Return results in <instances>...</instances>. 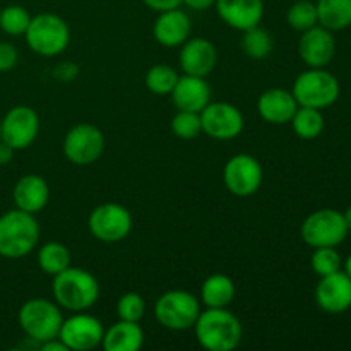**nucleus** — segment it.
Listing matches in <instances>:
<instances>
[{"label":"nucleus","mask_w":351,"mask_h":351,"mask_svg":"<svg viewBox=\"0 0 351 351\" xmlns=\"http://www.w3.org/2000/svg\"><path fill=\"white\" fill-rule=\"evenodd\" d=\"M88 228L96 240L105 243L122 242L132 232V215L117 202L96 206L88 218Z\"/></svg>","instance_id":"1a4fd4ad"},{"label":"nucleus","mask_w":351,"mask_h":351,"mask_svg":"<svg viewBox=\"0 0 351 351\" xmlns=\"http://www.w3.org/2000/svg\"><path fill=\"white\" fill-rule=\"evenodd\" d=\"M291 129L295 136L304 141H314L324 132L326 120L322 117V110L308 108V106H298L291 119Z\"/></svg>","instance_id":"a878e982"},{"label":"nucleus","mask_w":351,"mask_h":351,"mask_svg":"<svg viewBox=\"0 0 351 351\" xmlns=\"http://www.w3.org/2000/svg\"><path fill=\"white\" fill-rule=\"evenodd\" d=\"M170 129L173 132V136H177L178 139H195V137H199L202 134L201 113L178 110L177 115H173V119H171Z\"/></svg>","instance_id":"2f4dec72"},{"label":"nucleus","mask_w":351,"mask_h":351,"mask_svg":"<svg viewBox=\"0 0 351 351\" xmlns=\"http://www.w3.org/2000/svg\"><path fill=\"white\" fill-rule=\"evenodd\" d=\"M243 36L240 41L243 53L254 60H263L273 51V38L264 27L254 26L250 29L242 31Z\"/></svg>","instance_id":"cd10ccee"},{"label":"nucleus","mask_w":351,"mask_h":351,"mask_svg":"<svg viewBox=\"0 0 351 351\" xmlns=\"http://www.w3.org/2000/svg\"><path fill=\"white\" fill-rule=\"evenodd\" d=\"M17 322L29 339L38 345L58 338L64 315L57 304L47 298H31L24 302L17 314Z\"/></svg>","instance_id":"39448f33"},{"label":"nucleus","mask_w":351,"mask_h":351,"mask_svg":"<svg viewBox=\"0 0 351 351\" xmlns=\"http://www.w3.org/2000/svg\"><path fill=\"white\" fill-rule=\"evenodd\" d=\"M192 329L199 345L208 351H232L243 338L242 322L226 307H206Z\"/></svg>","instance_id":"f257e3e1"},{"label":"nucleus","mask_w":351,"mask_h":351,"mask_svg":"<svg viewBox=\"0 0 351 351\" xmlns=\"http://www.w3.org/2000/svg\"><path fill=\"white\" fill-rule=\"evenodd\" d=\"M336 53V40L332 31L324 26L304 31L298 40V55L307 67H328Z\"/></svg>","instance_id":"dca6fc26"},{"label":"nucleus","mask_w":351,"mask_h":351,"mask_svg":"<svg viewBox=\"0 0 351 351\" xmlns=\"http://www.w3.org/2000/svg\"><path fill=\"white\" fill-rule=\"evenodd\" d=\"M144 345V331L139 322L119 321L103 335L101 346L106 351H139Z\"/></svg>","instance_id":"5701e85b"},{"label":"nucleus","mask_w":351,"mask_h":351,"mask_svg":"<svg viewBox=\"0 0 351 351\" xmlns=\"http://www.w3.org/2000/svg\"><path fill=\"white\" fill-rule=\"evenodd\" d=\"M38 266L48 276H57L71 266V250L60 242H47L38 250Z\"/></svg>","instance_id":"bb28decb"},{"label":"nucleus","mask_w":351,"mask_h":351,"mask_svg":"<svg viewBox=\"0 0 351 351\" xmlns=\"http://www.w3.org/2000/svg\"><path fill=\"white\" fill-rule=\"evenodd\" d=\"M215 5L223 23L237 31L259 26L264 17L263 0H216Z\"/></svg>","instance_id":"a211bd4d"},{"label":"nucleus","mask_w":351,"mask_h":351,"mask_svg":"<svg viewBox=\"0 0 351 351\" xmlns=\"http://www.w3.org/2000/svg\"><path fill=\"white\" fill-rule=\"evenodd\" d=\"M0 141H2V119H0Z\"/></svg>","instance_id":"79ce46f5"},{"label":"nucleus","mask_w":351,"mask_h":351,"mask_svg":"<svg viewBox=\"0 0 351 351\" xmlns=\"http://www.w3.org/2000/svg\"><path fill=\"white\" fill-rule=\"evenodd\" d=\"M263 165L252 154H235L223 168V184L226 191L237 197H249L256 194L263 185Z\"/></svg>","instance_id":"9b49d317"},{"label":"nucleus","mask_w":351,"mask_h":351,"mask_svg":"<svg viewBox=\"0 0 351 351\" xmlns=\"http://www.w3.org/2000/svg\"><path fill=\"white\" fill-rule=\"evenodd\" d=\"M105 146V134L98 127L93 123H79L65 134L62 149L72 165L88 167L101 158Z\"/></svg>","instance_id":"9d476101"},{"label":"nucleus","mask_w":351,"mask_h":351,"mask_svg":"<svg viewBox=\"0 0 351 351\" xmlns=\"http://www.w3.org/2000/svg\"><path fill=\"white\" fill-rule=\"evenodd\" d=\"M160 16L156 17L153 26V36L161 47L175 48L182 47L189 40L192 31L191 19L184 10L170 9L158 12Z\"/></svg>","instance_id":"aec40b11"},{"label":"nucleus","mask_w":351,"mask_h":351,"mask_svg":"<svg viewBox=\"0 0 351 351\" xmlns=\"http://www.w3.org/2000/svg\"><path fill=\"white\" fill-rule=\"evenodd\" d=\"M315 302L328 314H345L351 308V278L343 269L322 276L315 287Z\"/></svg>","instance_id":"2eb2a0df"},{"label":"nucleus","mask_w":351,"mask_h":351,"mask_svg":"<svg viewBox=\"0 0 351 351\" xmlns=\"http://www.w3.org/2000/svg\"><path fill=\"white\" fill-rule=\"evenodd\" d=\"M14 204L21 211L31 213L36 215L40 213L45 206L48 204L50 199V187H48L47 180L40 175L27 173L23 175L19 180L16 182L12 191Z\"/></svg>","instance_id":"4be33fe9"},{"label":"nucleus","mask_w":351,"mask_h":351,"mask_svg":"<svg viewBox=\"0 0 351 351\" xmlns=\"http://www.w3.org/2000/svg\"><path fill=\"white\" fill-rule=\"evenodd\" d=\"M182 3L192 10H208L216 3V0H182Z\"/></svg>","instance_id":"e433bc0d"},{"label":"nucleus","mask_w":351,"mask_h":351,"mask_svg":"<svg viewBox=\"0 0 351 351\" xmlns=\"http://www.w3.org/2000/svg\"><path fill=\"white\" fill-rule=\"evenodd\" d=\"M235 283L230 276L221 273L211 274L201 287V302L206 307L225 308L235 298Z\"/></svg>","instance_id":"b1692460"},{"label":"nucleus","mask_w":351,"mask_h":351,"mask_svg":"<svg viewBox=\"0 0 351 351\" xmlns=\"http://www.w3.org/2000/svg\"><path fill=\"white\" fill-rule=\"evenodd\" d=\"M40 240V225L34 215L12 209L0 216V256L23 259L29 256Z\"/></svg>","instance_id":"7ed1b4c3"},{"label":"nucleus","mask_w":351,"mask_h":351,"mask_svg":"<svg viewBox=\"0 0 351 351\" xmlns=\"http://www.w3.org/2000/svg\"><path fill=\"white\" fill-rule=\"evenodd\" d=\"M178 77L180 75L177 74V71L171 65L156 64L146 72V86L153 95L167 96L171 95Z\"/></svg>","instance_id":"c85d7f7f"},{"label":"nucleus","mask_w":351,"mask_h":351,"mask_svg":"<svg viewBox=\"0 0 351 351\" xmlns=\"http://www.w3.org/2000/svg\"><path fill=\"white\" fill-rule=\"evenodd\" d=\"M170 96L178 110L201 113L211 103V88L206 77L184 74L178 77Z\"/></svg>","instance_id":"412c9836"},{"label":"nucleus","mask_w":351,"mask_h":351,"mask_svg":"<svg viewBox=\"0 0 351 351\" xmlns=\"http://www.w3.org/2000/svg\"><path fill=\"white\" fill-rule=\"evenodd\" d=\"M178 62L184 74L208 77L218 64V50L206 38H189L182 45Z\"/></svg>","instance_id":"f3484780"},{"label":"nucleus","mask_w":351,"mask_h":351,"mask_svg":"<svg viewBox=\"0 0 351 351\" xmlns=\"http://www.w3.org/2000/svg\"><path fill=\"white\" fill-rule=\"evenodd\" d=\"M144 5H147L149 9L156 10V12H163V10L177 9L182 5V0H143Z\"/></svg>","instance_id":"c9c22d12"},{"label":"nucleus","mask_w":351,"mask_h":351,"mask_svg":"<svg viewBox=\"0 0 351 351\" xmlns=\"http://www.w3.org/2000/svg\"><path fill=\"white\" fill-rule=\"evenodd\" d=\"M348 232L343 213L329 208L311 213L300 228L302 240L312 249L341 245Z\"/></svg>","instance_id":"6e6552de"},{"label":"nucleus","mask_w":351,"mask_h":351,"mask_svg":"<svg viewBox=\"0 0 351 351\" xmlns=\"http://www.w3.org/2000/svg\"><path fill=\"white\" fill-rule=\"evenodd\" d=\"M38 346H40L43 351H69L67 348H65L64 343H62L58 338L48 339V341L41 343V345H38Z\"/></svg>","instance_id":"4c0bfd02"},{"label":"nucleus","mask_w":351,"mask_h":351,"mask_svg":"<svg viewBox=\"0 0 351 351\" xmlns=\"http://www.w3.org/2000/svg\"><path fill=\"white\" fill-rule=\"evenodd\" d=\"M24 38H26L27 47L34 53L41 55V57H57L69 47L71 29L60 16L43 12L31 17Z\"/></svg>","instance_id":"423d86ee"},{"label":"nucleus","mask_w":351,"mask_h":351,"mask_svg":"<svg viewBox=\"0 0 351 351\" xmlns=\"http://www.w3.org/2000/svg\"><path fill=\"white\" fill-rule=\"evenodd\" d=\"M31 23V14L23 5H7L0 9V27L10 36H21L26 33Z\"/></svg>","instance_id":"7c9ffc66"},{"label":"nucleus","mask_w":351,"mask_h":351,"mask_svg":"<svg viewBox=\"0 0 351 351\" xmlns=\"http://www.w3.org/2000/svg\"><path fill=\"white\" fill-rule=\"evenodd\" d=\"M343 271L351 278V254L348 256V259L345 261V264H343Z\"/></svg>","instance_id":"ea45409f"},{"label":"nucleus","mask_w":351,"mask_h":351,"mask_svg":"<svg viewBox=\"0 0 351 351\" xmlns=\"http://www.w3.org/2000/svg\"><path fill=\"white\" fill-rule=\"evenodd\" d=\"M287 21L290 24V27H293L295 31H304L311 29V27L317 26V7L311 0H297L295 3H291L290 9L287 12Z\"/></svg>","instance_id":"c756f323"},{"label":"nucleus","mask_w":351,"mask_h":351,"mask_svg":"<svg viewBox=\"0 0 351 351\" xmlns=\"http://www.w3.org/2000/svg\"><path fill=\"white\" fill-rule=\"evenodd\" d=\"M202 132L216 141H232L242 134L245 120L235 105L226 101H211L201 112Z\"/></svg>","instance_id":"ddd939ff"},{"label":"nucleus","mask_w":351,"mask_h":351,"mask_svg":"<svg viewBox=\"0 0 351 351\" xmlns=\"http://www.w3.org/2000/svg\"><path fill=\"white\" fill-rule=\"evenodd\" d=\"M55 302L69 312H84L99 298V283L89 271L71 267L53 276L51 283Z\"/></svg>","instance_id":"f03ea898"},{"label":"nucleus","mask_w":351,"mask_h":351,"mask_svg":"<svg viewBox=\"0 0 351 351\" xmlns=\"http://www.w3.org/2000/svg\"><path fill=\"white\" fill-rule=\"evenodd\" d=\"M311 266L319 278L341 271L343 261L336 247H317L312 254Z\"/></svg>","instance_id":"473e14b6"},{"label":"nucleus","mask_w":351,"mask_h":351,"mask_svg":"<svg viewBox=\"0 0 351 351\" xmlns=\"http://www.w3.org/2000/svg\"><path fill=\"white\" fill-rule=\"evenodd\" d=\"M199 314H201V300L185 290L167 291L154 304V317L170 331L192 329Z\"/></svg>","instance_id":"0eeeda50"},{"label":"nucleus","mask_w":351,"mask_h":351,"mask_svg":"<svg viewBox=\"0 0 351 351\" xmlns=\"http://www.w3.org/2000/svg\"><path fill=\"white\" fill-rule=\"evenodd\" d=\"M19 60L16 47L10 43H0V72H7L16 67Z\"/></svg>","instance_id":"f704fd0d"},{"label":"nucleus","mask_w":351,"mask_h":351,"mask_svg":"<svg viewBox=\"0 0 351 351\" xmlns=\"http://www.w3.org/2000/svg\"><path fill=\"white\" fill-rule=\"evenodd\" d=\"M297 108L298 103L293 93L283 88L266 89L257 99V112H259L261 119L273 125L290 123Z\"/></svg>","instance_id":"6ab92c4d"},{"label":"nucleus","mask_w":351,"mask_h":351,"mask_svg":"<svg viewBox=\"0 0 351 351\" xmlns=\"http://www.w3.org/2000/svg\"><path fill=\"white\" fill-rule=\"evenodd\" d=\"M343 216H345V221H346V226H348V230L351 232V206L348 209H346L345 213H343Z\"/></svg>","instance_id":"a19ab883"},{"label":"nucleus","mask_w":351,"mask_h":351,"mask_svg":"<svg viewBox=\"0 0 351 351\" xmlns=\"http://www.w3.org/2000/svg\"><path fill=\"white\" fill-rule=\"evenodd\" d=\"M12 156H14V149L9 146V144H5L3 141H0V165H7L12 161Z\"/></svg>","instance_id":"58836bf2"},{"label":"nucleus","mask_w":351,"mask_h":351,"mask_svg":"<svg viewBox=\"0 0 351 351\" xmlns=\"http://www.w3.org/2000/svg\"><path fill=\"white\" fill-rule=\"evenodd\" d=\"M105 328L101 321L86 312H72L62 322L58 339L71 351H89L101 345Z\"/></svg>","instance_id":"f8f14e48"},{"label":"nucleus","mask_w":351,"mask_h":351,"mask_svg":"<svg viewBox=\"0 0 351 351\" xmlns=\"http://www.w3.org/2000/svg\"><path fill=\"white\" fill-rule=\"evenodd\" d=\"M298 106L324 110L335 105L341 95V86L326 67H308L302 72L291 88Z\"/></svg>","instance_id":"20e7f679"},{"label":"nucleus","mask_w":351,"mask_h":351,"mask_svg":"<svg viewBox=\"0 0 351 351\" xmlns=\"http://www.w3.org/2000/svg\"><path fill=\"white\" fill-rule=\"evenodd\" d=\"M317 19L329 31H341L351 26V0H317Z\"/></svg>","instance_id":"393cba45"},{"label":"nucleus","mask_w":351,"mask_h":351,"mask_svg":"<svg viewBox=\"0 0 351 351\" xmlns=\"http://www.w3.org/2000/svg\"><path fill=\"white\" fill-rule=\"evenodd\" d=\"M40 134V117L31 106L17 105L2 119V141L14 151L29 147Z\"/></svg>","instance_id":"4468645a"},{"label":"nucleus","mask_w":351,"mask_h":351,"mask_svg":"<svg viewBox=\"0 0 351 351\" xmlns=\"http://www.w3.org/2000/svg\"><path fill=\"white\" fill-rule=\"evenodd\" d=\"M146 314V302L141 297L139 293H129L122 295L117 302V315L120 321H130V322H139L141 319Z\"/></svg>","instance_id":"72a5a7b5"}]
</instances>
